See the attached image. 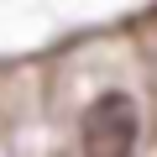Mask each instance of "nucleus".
<instances>
[{
  "instance_id": "1",
  "label": "nucleus",
  "mask_w": 157,
  "mask_h": 157,
  "mask_svg": "<svg viewBox=\"0 0 157 157\" xmlns=\"http://www.w3.org/2000/svg\"><path fill=\"white\" fill-rule=\"evenodd\" d=\"M136 131H141L136 100L121 94V89H110V94H100V100L84 110L78 147H84V157H131V152H136Z\"/></svg>"
}]
</instances>
